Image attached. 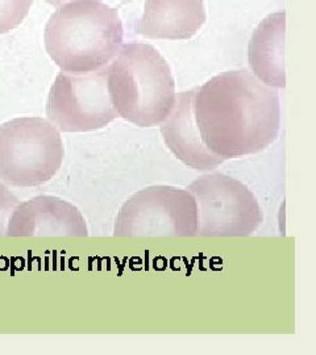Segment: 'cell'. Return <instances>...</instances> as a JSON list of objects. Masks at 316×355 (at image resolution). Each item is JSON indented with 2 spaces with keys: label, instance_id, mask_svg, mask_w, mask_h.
Here are the masks:
<instances>
[{
  "label": "cell",
  "instance_id": "30bf717a",
  "mask_svg": "<svg viewBox=\"0 0 316 355\" xmlns=\"http://www.w3.org/2000/svg\"><path fill=\"white\" fill-rule=\"evenodd\" d=\"M204 23L203 0H147L135 32L148 38L189 40Z\"/></svg>",
  "mask_w": 316,
  "mask_h": 355
},
{
  "label": "cell",
  "instance_id": "277c9868",
  "mask_svg": "<svg viewBox=\"0 0 316 355\" xmlns=\"http://www.w3.org/2000/svg\"><path fill=\"white\" fill-rule=\"evenodd\" d=\"M60 130L42 117H17L0 125V180L13 187L48 183L63 165Z\"/></svg>",
  "mask_w": 316,
  "mask_h": 355
},
{
  "label": "cell",
  "instance_id": "ba28073f",
  "mask_svg": "<svg viewBox=\"0 0 316 355\" xmlns=\"http://www.w3.org/2000/svg\"><path fill=\"white\" fill-rule=\"evenodd\" d=\"M10 237H88L81 211L66 200L41 195L17 204L7 225Z\"/></svg>",
  "mask_w": 316,
  "mask_h": 355
},
{
  "label": "cell",
  "instance_id": "4fadbf2b",
  "mask_svg": "<svg viewBox=\"0 0 316 355\" xmlns=\"http://www.w3.org/2000/svg\"><path fill=\"white\" fill-rule=\"evenodd\" d=\"M19 203L17 196H15L8 186L0 180V236L6 234L10 217Z\"/></svg>",
  "mask_w": 316,
  "mask_h": 355
},
{
  "label": "cell",
  "instance_id": "5b68a950",
  "mask_svg": "<svg viewBox=\"0 0 316 355\" xmlns=\"http://www.w3.org/2000/svg\"><path fill=\"white\" fill-rule=\"evenodd\" d=\"M198 207L188 190L151 186L132 195L115 221V237H194Z\"/></svg>",
  "mask_w": 316,
  "mask_h": 355
},
{
  "label": "cell",
  "instance_id": "52a82bcc",
  "mask_svg": "<svg viewBox=\"0 0 316 355\" xmlns=\"http://www.w3.org/2000/svg\"><path fill=\"white\" fill-rule=\"evenodd\" d=\"M47 116L61 132H92L117 117L107 85V67L89 74L60 73L49 91Z\"/></svg>",
  "mask_w": 316,
  "mask_h": 355
},
{
  "label": "cell",
  "instance_id": "9c48e42d",
  "mask_svg": "<svg viewBox=\"0 0 316 355\" xmlns=\"http://www.w3.org/2000/svg\"><path fill=\"white\" fill-rule=\"evenodd\" d=\"M195 89L176 95V103L170 114L165 119L161 135L167 149L174 157L198 171H210L226 159L210 152L203 144L194 120Z\"/></svg>",
  "mask_w": 316,
  "mask_h": 355
},
{
  "label": "cell",
  "instance_id": "5bb4252c",
  "mask_svg": "<svg viewBox=\"0 0 316 355\" xmlns=\"http://www.w3.org/2000/svg\"><path fill=\"white\" fill-rule=\"evenodd\" d=\"M47 3H49L51 6H54V7H61L63 4H66V3H70V1H74V0H45Z\"/></svg>",
  "mask_w": 316,
  "mask_h": 355
},
{
  "label": "cell",
  "instance_id": "8fae6325",
  "mask_svg": "<svg viewBox=\"0 0 316 355\" xmlns=\"http://www.w3.org/2000/svg\"><path fill=\"white\" fill-rule=\"evenodd\" d=\"M285 12L272 13L256 31L248 46V62L253 74L267 87L285 89Z\"/></svg>",
  "mask_w": 316,
  "mask_h": 355
},
{
  "label": "cell",
  "instance_id": "7a4b0ae2",
  "mask_svg": "<svg viewBox=\"0 0 316 355\" xmlns=\"http://www.w3.org/2000/svg\"><path fill=\"white\" fill-rule=\"evenodd\" d=\"M123 36L116 10L97 0H74L51 15L44 41L63 73L89 74L111 64Z\"/></svg>",
  "mask_w": 316,
  "mask_h": 355
},
{
  "label": "cell",
  "instance_id": "6da1fadb",
  "mask_svg": "<svg viewBox=\"0 0 316 355\" xmlns=\"http://www.w3.org/2000/svg\"><path fill=\"white\" fill-rule=\"evenodd\" d=\"M192 111L203 144L224 159L263 152L278 137V94L247 70L217 74L197 87Z\"/></svg>",
  "mask_w": 316,
  "mask_h": 355
},
{
  "label": "cell",
  "instance_id": "7c38bea8",
  "mask_svg": "<svg viewBox=\"0 0 316 355\" xmlns=\"http://www.w3.org/2000/svg\"><path fill=\"white\" fill-rule=\"evenodd\" d=\"M31 6L32 0H0V35L20 26Z\"/></svg>",
  "mask_w": 316,
  "mask_h": 355
},
{
  "label": "cell",
  "instance_id": "8992f818",
  "mask_svg": "<svg viewBox=\"0 0 316 355\" xmlns=\"http://www.w3.org/2000/svg\"><path fill=\"white\" fill-rule=\"evenodd\" d=\"M186 190L198 207V237H248L264 220L252 191L232 177L207 174Z\"/></svg>",
  "mask_w": 316,
  "mask_h": 355
},
{
  "label": "cell",
  "instance_id": "3957f363",
  "mask_svg": "<svg viewBox=\"0 0 316 355\" xmlns=\"http://www.w3.org/2000/svg\"><path fill=\"white\" fill-rule=\"evenodd\" d=\"M107 66V85L117 116L141 128L157 127L176 103V83L163 54L129 42Z\"/></svg>",
  "mask_w": 316,
  "mask_h": 355
}]
</instances>
